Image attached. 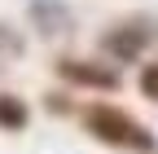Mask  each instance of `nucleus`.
I'll return each mask as SVG.
<instances>
[{
    "label": "nucleus",
    "instance_id": "nucleus-4",
    "mask_svg": "<svg viewBox=\"0 0 158 154\" xmlns=\"http://www.w3.org/2000/svg\"><path fill=\"white\" fill-rule=\"evenodd\" d=\"M31 22L44 40H62V35H70L75 18H70V9L62 0H31Z\"/></svg>",
    "mask_w": 158,
    "mask_h": 154
},
{
    "label": "nucleus",
    "instance_id": "nucleus-5",
    "mask_svg": "<svg viewBox=\"0 0 158 154\" xmlns=\"http://www.w3.org/2000/svg\"><path fill=\"white\" fill-rule=\"evenodd\" d=\"M27 119H31L27 101L13 97V92H0V128H5V132H18V128H27Z\"/></svg>",
    "mask_w": 158,
    "mask_h": 154
},
{
    "label": "nucleus",
    "instance_id": "nucleus-6",
    "mask_svg": "<svg viewBox=\"0 0 158 154\" xmlns=\"http://www.w3.org/2000/svg\"><path fill=\"white\" fill-rule=\"evenodd\" d=\"M141 92L149 101H158V62H149L145 71H141Z\"/></svg>",
    "mask_w": 158,
    "mask_h": 154
},
{
    "label": "nucleus",
    "instance_id": "nucleus-2",
    "mask_svg": "<svg viewBox=\"0 0 158 154\" xmlns=\"http://www.w3.org/2000/svg\"><path fill=\"white\" fill-rule=\"evenodd\" d=\"M154 40H158V31H149V22H118V27H110L101 35V49L114 62H136Z\"/></svg>",
    "mask_w": 158,
    "mask_h": 154
},
{
    "label": "nucleus",
    "instance_id": "nucleus-3",
    "mask_svg": "<svg viewBox=\"0 0 158 154\" xmlns=\"http://www.w3.org/2000/svg\"><path fill=\"white\" fill-rule=\"evenodd\" d=\"M57 75H62L66 84H79V88H101V92L118 88V71L114 66L84 62V57H62V62H57Z\"/></svg>",
    "mask_w": 158,
    "mask_h": 154
},
{
    "label": "nucleus",
    "instance_id": "nucleus-1",
    "mask_svg": "<svg viewBox=\"0 0 158 154\" xmlns=\"http://www.w3.org/2000/svg\"><path fill=\"white\" fill-rule=\"evenodd\" d=\"M84 128L92 132L97 141L114 145V150H132V154H158L154 132H145V128L136 123L127 110H118V106H88V110H84Z\"/></svg>",
    "mask_w": 158,
    "mask_h": 154
}]
</instances>
